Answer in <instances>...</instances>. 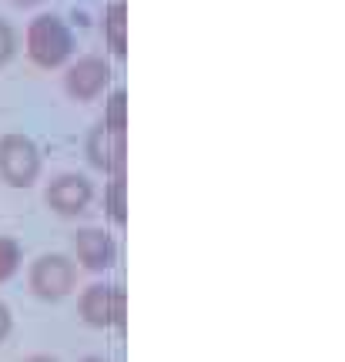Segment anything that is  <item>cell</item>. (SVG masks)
I'll use <instances>...</instances> for the list:
<instances>
[{
  "label": "cell",
  "mask_w": 345,
  "mask_h": 362,
  "mask_svg": "<svg viewBox=\"0 0 345 362\" xmlns=\"http://www.w3.org/2000/svg\"><path fill=\"white\" fill-rule=\"evenodd\" d=\"M74 252L77 259L84 262V269L101 272L111 269L117 259V245L111 242V235L101 232V228H84V232L74 235Z\"/></svg>",
  "instance_id": "cell-8"
},
{
  "label": "cell",
  "mask_w": 345,
  "mask_h": 362,
  "mask_svg": "<svg viewBox=\"0 0 345 362\" xmlns=\"http://www.w3.org/2000/svg\"><path fill=\"white\" fill-rule=\"evenodd\" d=\"M104 40L115 54L128 51V7L124 0H111L104 11Z\"/></svg>",
  "instance_id": "cell-9"
},
{
  "label": "cell",
  "mask_w": 345,
  "mask_h": 362,
  "mask_svg": "<svg viewBox=\"0 0 345 362\" xmlns=\"http://www.w3.org/2000/svg\"><path fill=\"white\" fill-rule=\"evenodd\" d=\"M90 202V181L81 175H61L47 188V205L57 215H81Z\"/></svg>",
  "instance_id": "cell-7"
},
{
  "label": "cell",
  "mask_w": 345,
  "mask_h": 362,
  "mask_svg": "<svg viewBox=\"0 0 345 362\" xmlns=\"http://www.w3.org/2000/svg\"><path fill=\"white\" fill-rule=\"evenodd\" d=\"M107 81H111V64L104 57H81L67 71V94L77 101H90L107 88Z\"/></svg>",
  "instance_id": "cell-5"
},
{
  "label": "cell",
  "mask_w": 345,
  "mask_h": 362,
  "mask_svg": "<svg viewBox=\"0 0 345 362\" xmlns=\"http://www.w3.org/2000/svg\"><path fill=\"white\" fill-rule=\"evenodd\" d=\"M104 205H107V211H111V218L117 225H124V175L111 178L107 192H104Z\"/></svg>",
  "instance_id": "cell-10"
},
{
  "label": "cell",
  "mask_w": 345,
  "mask_h": 362,
  "mask_svg": "<svg viewBox=\"0 0 345 362\" xmlns=\"http://www.w3.org/2000/svg\"><path fill=\"white\" fill-rule=\"evenodd\" d=\"M24 362H57V359H51V356H30V359H24Z\"/></svg>",
  "instance_id": "cell-15"
},
{
  "label": "cell",
  "mask_w": 345,
  "mask_h": 362,
  "mask_svg": "<svg viewBox=\"0 0 345 362\" xmlns=\"http://www.w3.org/2000/svg\"><path fill=\"white\" fill-rule=\"evenodd\" d=\"M124 90H115L111 94V101H107V117H104V124L107 128H115V131H124L128 128V117H124Z\"/></svg>",
  "instance_id": "cell-12"
},
{
  "label": "cell",
  "mask_w": 345,
  "mask_h": 362,
  "mask_svg": "<svg viewBox=\"0 0 345 362\" xmlns=\"http://www.w3.org/2000/svg\"><path fill=\"white\" fill-rule=\"evenodd\" d=\"M21 265V248L13 238H0V282H7Z\"/></svg>",
  "instance_id": "cell-11"
},
{
  "label": "cell",
  "mask_w": 345,
  "mask_h": 362,
  "mask_svg": "<svg viewBox=\"0 0 345 362\" xmlns=\"http://www.w3.org/2000/svg\"><path fill=\"white\" fill-rule=\"evenodd\" d=\"M74 51L71 27L57 13H40L27 27V54L37 67H61Z\"/></svg>",
  "instance_id": "cell-1"
},
{
  "label": "cell",
  "mask_w": 345,
  "mask_h": 362,
  "mask_svg": "<svg viewBox=\"0 0 345 362\" xmlns=\"http://www.w3.org/2000/svg\"><path fill=\"white\" fill-rule=\"evenodd\" d=\"M11 325H13V319H11V309H7V305L0 302V342H4V339L11 336Z\"/></svg>",
  "instance_id": "cell-14"
},
{
  "label": "cell",
  "mask_w": 345,
  "mask_h": 362,
  "mask_svg": "<svg viewBox=\"0 0 345 362\" xmlns=\"http://www.w3.org/2000/svg\"><path fill=\"white\" fill-rule=\"evenodd\" d=\"M13 44H17V40H13L11 24H7V21H0V64H7V61L13 57Z\"/></svg>",
  "instance_id": "cell-13"
},
{
  "label": "cell",
  "mask_w": 345,
  "mask_h": 362,
  "mask_svg": "<svg viewBox=\"0 0 345 362\" xmlns=\"http://www.w3.org/2000/svg\"><path fill=\"white\" fill-rule=\"evenodd\" d=\"M84 362H104V359H94V356H90V359H84Z\"/></svg>",
  "instance_id": "cell-16"
},
{
  "label": "cell",
  "mask_w": 345,
  "mask_h": 362,
  "mask_svg": "<svg viewBox=\"0 0 345 362\" xmlns=\"http://www.w3.org/2000/svg\"><path fill=\"white\" fill-rule=\"evenodd\" d=\"M81 315L94 329L124 325V288L121 285H90L81 298Z\"/></svg>",
  "instance_id": "cell-3"
},
{
  "label": "cell",
  "mask_w": 345,
  "mask_h": 362,
  "mask_svg": "<svg viewBox=\"0 0 345 362\" xmlns=\"http://www.w3.org/2000/svg\"><path fill=\"white\" fill-rule=\"evenodd\" d=\"M30 288L40 298H64L74 288V265L64 255H44L30 269Z\"/></svg>",
  "instance_id": "cell-4"
},
{
  "label": "cell",
  "mask_w": 345,
  "mask_h": 362,
  "mask_svg": "<svg viewBox=\"0 0 345 362\" xmlns=\"http://www.w3.org/2000/svg\"><path fill=\"white\" fill-rule=\"evenodd\" d=\"M17 4H34V0H17Z\"/></svg>",
  "instance_id": "cell-17"
},
{
  "label": "cell",
  "mask_w": 345,
  "mask_h": 362,
  "mask_svg": "<svg viewBox=\"0 0 345 362\" xmlns=\"http://www.w3.org/2000/svg\"><path fill=\"white\" fill-rule=\"evenodd\" d=\"M88 155L98 168L111 171V175H121L124 171V131H115V128H107V124L94 128L88 138Z\"/></svg>",
  "instance_id": "cell-6"
},
{
  "label": "cell",
  "mask_w": 345,
  "mask_h": 362,
  "mask_svg": "<svg viewBox=\"0 0 345 362\" xmlns=\"http://www.w3.org/2000/svg\"><path fill=\"white\" fill-rule=\"evenodd\" d=\"M40 171V151L37 144L24 138V134H4L0 138V175L13 188H27L34 185Z\"/></svg>",
  "instance_id": "cell-2"
}]
</instances>
